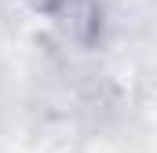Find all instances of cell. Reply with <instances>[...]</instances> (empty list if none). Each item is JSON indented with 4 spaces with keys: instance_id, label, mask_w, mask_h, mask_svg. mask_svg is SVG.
Segmentation results:
<instances>
[{
    "instance_id": "1",
    "label": "cell",
    "mask_w": 157,
    "mask_h": 153,
    "mask_svg": "<svg viewBox=\"0 0 157 153\" xmlns=\"http://www.w3.org/2000/svg\"><path fill=\"white\" fill-rule=\"evenodd\" d=\"M29 15L44 22L59 40L77 51H95L110 33V15L102 0H22Z\"/></svg>"
}]
</instances>
